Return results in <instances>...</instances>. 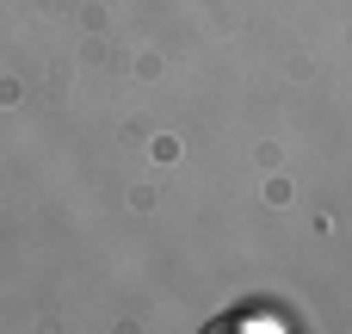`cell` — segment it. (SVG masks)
<instances>
[{
	"label": "cell",
	"instance_id": "1",
	"mask_svg": "<svg viewBox=\"0 0 352 334\" xmlns=\"http://www.w3.org/2000/svg\"><path fill=\"white\" fill-rule=\"evenodd\" d=\"M223 328H285V322H278V316H229V322H223Z\"/></svg>",
	"mask_w": 352,
	"mask_h": 334
}]
</instances>
